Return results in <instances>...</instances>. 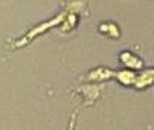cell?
<instances>
[{
  "label": "cell",
  "mask_w": 154,
  "mask_h": 130,
  "mask_svg": "<svg viewBox=\"0 0 154 130\" xmlns=\"http://www.w3.org/2000/svg\"><path fill=\"white\" fill-rule=\"evenodd\" d=\"M120 61L128 66V67H132V69H141L142 67V60L138 59L137 56H134L129 51H123L120 54Z\"/></svg>",
  "instance_id": "cell-1"
},
{
  "label": "cell",
  "mask_w": 154,
  "mask_h": 130,
  "mask_svg": "<svg viewBox=\"0 0 154 130\" xmlns=\"http://www.w3.org/2000/svg\"><path fill=\"white\" fill-rule=\"evenodd\" d=\"M116 78H118L122 83H125V85H131V83L137 82V76H135V73H132V72H129V70L118 72V73H116Z\"/></svg>",
  "instance_id": "cell-2"
},
{
  "label": "cell",
  "mask_w": 154,
  "mask_h": 130,
  "mask_svg": "<svg viewBox=\"0 0 154 130\" xmlns=\"http://www.w3.org/2000/svg\"><path fill=\"white\" fill-rule=\"evenodd\" d=\"M100 31H101V32H107L110 37H118L119 35L118 26L113 25V24H103L100 26Z\"/></svg>",
  "instance_id": "cell-3"
}]
</instances>
